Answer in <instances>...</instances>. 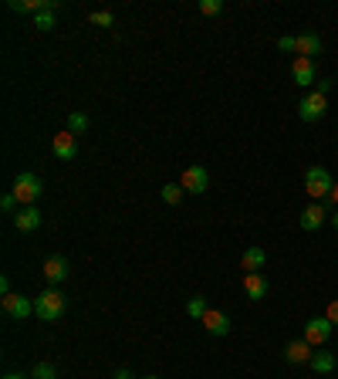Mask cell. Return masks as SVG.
Instances as JSON below:
<instances>
[{
    "instance_id": "obj_1",
    "label": "cell",
    "mask_w": 338,
    "mask_h": 379,
    "mask_svg": "<svg viewBox=\"0 0 338 379\" xmlns=\"http://www.w3.org/2000/svg\"><path fill=\"white\" fill-rule=\"evenodd\" d=\"M65 295L58 291V288H44L37 298H34V315L41 318V322H58L61 315H65Z\"/></svg>"
},
{
    "instance_id": "obj_2",
    "label": "cell",
    "mask_w": 338,
    "mask_h": 379,
    "mask_svg": "<svg viewBox=\"0 0 338 379\" xmlns=\"http://www.w3.org/2000/svg\"><path fill=\"white\" fill-rule=\"evenodd\" d=\"M332 190H335V179H332V173L325 166H312L305 173V193L314 203H321V197H332Z\"/></svg>"
},
{
    "instance_id": "obj_3",
    "label": "cell",
    "mask_w": 338,
    "mask_h": 379,
    "mask_svg": "<svg viewBox=\"0 0 338 379\" xmlns=\"http://www.w3.org/2000/svg\"><path fill=\"white\" fill-rule=\"evenodd\" d=\"M14 197H17V203L21 207H34V200L44 193V183L34 177V173H17V179H14V190H10Z\"/></svg>"
},
{
    "instance_id": "obj_4",
    "label": "cell",
    "mask_w": 338,
    "mask_h": 379,
    "mask_svg": "<svg viewBox=\"0 0 338 379\" xmlns=\"http://www.w3.org/2000/svg\"><path fill=\"white\" fill-rule=\"evenodd\" d=\"M180 186L186 190V193H207L210 190V173H207V166H200V163H193V166H186L183 170V179H180Z\"/></svg>"
},
{
    "instance_id": "obj_5",
    "label": "cell",
    "mask_w": 338,
    "mask_h": 379,
    "mask_svg": "<svg viewBox=\"0 0 338 379\" xmlns=\"http://www.w3.org/2000/svg\"><path fill=\"white\" fill-rule=\"evenodd\" d=\"M325 112H328V102L321 92H312V95H305L301 105H298V115H301V122H318V119H325Z\"/></svg>"
},
{
    "instance_id": "obj_6",
    "label": "cell",
    "mask_w": 338,
    "mask_h": 379,
    "mask_svg": "<svg viewBox=\"0 0 338 379\" xmlns=\"http://www.w3.org/2000/svg\"><path fill=\"white\" fill-rule=\"evenodd\" d=\"M332 329H335V325H332L325 315H321V318H308V322H305V342H308V346H314V349H321V346L328 342Z\"/></svg>"
},
{
    "instance_id": "obj_7",
    "label": "cell",
    "mask_w": 338,
    "mask_h": 379,
    "mask_svg": "<svg viewBox=\"0 0 338 379\" xmlns=\"http://www.w3.org/2000/svg\"><path fill=\"white\" fill-rule=\"evenodd\" d=\"M291 78H294V85H301V88H308V85H314L318 81V68H314L312 58H294L291 61Z\"/></svg>"
},
{
    "instance_id": "obj_8",
    "label": "cell",
    "mask_w": 338,
    "mask_h": 379,
    "mask_svg": "<svg viewBox=\"0 0 338 379\" xmlns=\"http://www.w3.org/2000/svg\"><path fill=\"white\" fill-rule=\"evenodd\" d=\"M3 315L14 322H24L27 315H34V302L24 295H3Z\"/></svg>"
},
{
    "instance_id": "obj_9",
    "label": "cell",
    "mask_w": 338,
    "mask_h": 379,
    "mask_svg": "<svg viewBox=\"0 0 338 379\" xmlns=\"http://www.w3.org/2000/svg\"><path fill=\"white\" fill-rule=\"evenodd\" d=\"M51 150H54L58 159H75V156H78V136H75V132H68V129H65V132H58V136L51 139Z\"/></svg>"
},
{
    "instance_id": "obj_10",
    "label": "cell",
    "mask_w": 338,
    "mask_h": 379,
    "mask_svg": "<svg viewBox=\"0 0 338 379\" xmlns=\"http://www.w3.org/2000/svg\"><path fill=\"white\" fill-rule=\"evenodd\" d=\"M41 217H44V213H41L37 207H21V210L14 213V227L21 230V234H31V230L41 227Z\"/></svg>"
},
{
    "instance_id": "obj_11",
    "label": "cell",
    "mask_w": 338,
    "mask_h": 379,
    "mask_svg": "<svg viewBox=\"0 0 338 379\" xmlns=\"http://www.w3.org/2000/svg\"><path fill=\"white\" fill-rule=\"evenodd\" d=\"M65 278H68V257L51 254V257L44 261V281H48V284H61Z\"/></svg>"
},
{
    "instance_id": "obj_12",
    "label": "cell",
    "mask_w": 338,
    "mask_h": 379,
    "mask_svg": "<svg viewBox=\"0 0 338 379\" xmlns=\"http://www.w3.org/2000/svg\"><path fill=\"white\" fill-rule=\"evenodd\" d=\"M264 264H267V254H264V248H247V251L240 254V271H247V275H257V271H264Z\"/></svg>"
},
{
    "instance_id": "obj_13",
    "label": "cell",
    "mask_w": 338,
    "mask_h": 379,
    "mask_svg": "<svg viewBox=\"0 0 338 379\" xmlns=\"http://www.w3.org/2000/svg\"><path fill=\"white\" fill-rule=\"evenodd\" d=\"M325 217H328V213H325L321 203H308V207L301 210V220H298V224H301V230H318L325 224Z\"/></svg>"
},
{
    "instance_id": "obj_14",
    "label": "cell",
    "mask_w": 338,
    "mask_h": 379,
    "mask_svg": "<svg viewBox=\"0 0 338 379\" xmlns=\"http://www.w3.org/2000/svg\"><path fill=\"white\" fill-rule=\"evenodd\" d=\"M314 355V346H308L305 339H298V342H287L285 349V359L287 362H294V366H301V362H312Z\"/></svg>"
},
{
    "instance_id": "obj_15",
    "label": "cell",
    "mask_w": 338,
    "mask_h": 379,
    "mask_svg": "<svg viewBox=\"0 0 338 379\" xmlns=\"http://www.w3.org/2000/svg\"><path fill=\"white\" fill-rule=\"evenodd\" d=\"M200 322L207 325L210 335H227V332H230V318H227L223 312H217V308H210V312L203 315V318H200Z\"/></svg>"
},
{
    "instance_id": "obj_16",
    "label": "cell",
    "mask_w": 338,
    "mask_h": 379,
    "mask_svg": "<svg viewBox=\"0 0 338 379\" xmlns=\"http://www.w3.org/2000/svg\"><path fill=\"white\" fill-rule=\"evenodd\" d=\"M244 291H247V298L251 302H260L264 295H267V278L264 275H244Z\"/></svg>"
},
{
    "instance_id": "obj_17",
    "label": "cell",
    "mask_w": 338,
    "mask_h": 379,
    "mask_svg": "<svg viewBox=\"0 0 338 379\" xmlns=\"http://www.w3.org/2000/svg\"><path fill=\"white\" fill-rule=\"evenodd\" d=\"M294 54H301V58H312V54H321V38H318V34H298V45H294Z\"/></svg>"
},
{
    "instance_id": "obj_18",
    "label": "cell",
    "mask_w": 338,
    "mask_h": 379,
    "mask_svg": "<svg viewBox=\"0 0 338 379\" xmlns=\"http://www.w3.org/2000/svg\"><path fill=\"white\" fill-rule=\"evenodd\" d=\"M308 366H312V369L318 373V376H328V373H335L338 359H335L332 353H321V349H318V353L312 355V362H308Z\"/></svg>"
},
{
    "instance_id": "obj_19",
    "label": "cell",
    "mask_w": 338,
    "mask_h": 379,
    "mask_svg": "<svg viewBox=\"0 0 338 379\" xmlns=\"http://www.w3.org/2000/svg\"><path fill=\"white\" fill-rule=\"evenodd\" d=\"M207 312H210V305L203 295H193V298L186 302V315H189V318H203Z\"/></svg>"
},
{
    "instance_id": "obj_20",
    "label": "cell",
    "mask_w": 338,
    "mask_h": 379,
    "mask_svg": "<svg viewBox=\"0 0 338 379\" xmlns=\"http://www.w3.org/2000/svg\"><path fill=\"white\" fill-rule=\"evenodd\" d=\"M85 129H88V115H85V112H71V115H68V132L81 136Z\"/></svg>"
},
{
    "instance_id": "obj_21",
    "label": "cell",
    "mask_w": 338,
    "mask_h": 379,
    "mask_svg": "<svg viewBox=\"0 0 338 379\" xmlns=\"http://www.w3.org/2000/svg\"><path fill=\"white\" fill-rule=\"evenodd\" d=\"M31 379H58V369H54L51 362H37L31 369Z\"/></svg>"
},
{
    "instance_id": "obj_22",
    "label": "cell",
    "mask_w": 338,
    "mask_h": 379,
    "mask_svg": "<svg viewBox=\"0 0 338 379\" xmlns=\"http://www.w3.org/2000/svg\"><path fill=\"white\" fill-rule=\"evenodd\" d=\"M162 200H166V203H180L183 200V186H180V183H166V186H162Z\"/></svg>"
},
{
    "instance_id": "obj_23",
    "label": "cell",
    "mask_w": 338,
    "mask_h": 379,
    "mask_svg": "<svg viewBox=\"0 0 338 379\" xmlns=\"http://www.w3.org/2000/svg\"><path fill=\"white\" fill-rule=\"evenodd\" d=\"M34 27H37V31H51L54 27V10H41V14H34Z\"/></svg>"
},
{
    "instance_id": "obj_24",
    "label": "cell",
    "mask_w": 338,
    "mask_h": 379,
    "mask_svg": "<svg viewBox=\"0 0 338 379\" xmlns=\"http://www.w3.org/2000/svg\"><path fill=\"white\" fill-rule=\"evenodd\" d=\"M88 21H92L95 27H112V24H115V17H112L108 10H95V14H92Z\"/></svg>"
},
{
    "instance_id": "obj_25",
    "label": "cell",
    "mask_w": 338,
    "mask_h": 379,
    "mask_svg": "<svg viewBox=\"0 0 338 379\" xmlns=\"http://www.w3.org/2000/svg\"><path fill=\"white\" fill-rule=\"evenodd\" d=\"M223 10V3L220 0H200V14H207V17H217Z\"/></svg>"
},
{
    "instance_id": "obj_26",
    "label": "cell",
    "mask_w": 338,
    "mask_h": 379,
    "mask_svg": "<svg viewBox=\"0 0 338 379\" xmlns=\"http://www.w3.org/2000/svg\"><path fill=\"white\" fill-rule=\"evenodd\" d=\"M0 207H3L7 213H17V197H14V193H3V200H0Z\"/></svg>"
},
{
    "instance_id": "obj_27",
    "label": "cell",
    "mask_w": 338,
    "mask_h": 379,
    "mask_svg": "<svg viewBox=\"0 0 338 379\" xmlns=\"http://www.w3.org/2000/svg\"><path fill=\"white\" fill-rule=\"evenodd\" d=\"M325 318L332 322V325H338V298L332 305H328V312H325Z\"/></svg>"
},
{
    "instance_id": "obj_28",
    "label": "cell",
    "mask_w": 338,
    "mask_h": 379,
    "mask_svg": "<svg viewBox=\"0 0 338 379\" xmlns=\"http://www.w3.org/2000/svg\"><path fill=\"white\" fill-rule=\"evenodd\" d=\"M294 45H298V38H281V41H278L281 51H294Z\"/></svg>"
},
{
    "instance_id": "obj_29",
    "label": "cell",
    "mask_w": 338,
    "mask_h": 379,
    "mask_svg": "<svg viewBox=\"0 0 338 379\" xmlns=\"http://www.w3.org/2000/svg\"><path fill=\"white\" fill-rule=\"evenodd\" d=\"M332 85H335V81H332V78H321V81H318V92H321V95H325V92H332Z\"/></svg>"
},
{
    "instance_id": "obj_30",
    "label": "cell",
    "mask_w": 338,
    "mask_h": 379,
    "mask_svg": "<svg viewBox=\"0 0 338 379\" xmlns=\"http://www.w3.org/2000/svg\"><path fill=\"white\" fill-rule=\"evenodd\" d=\"M0 295H14V291H10V278H7V275L0 278Z\"/></svg>"
},
{
    "instance_id": "obj_31",
    "label": "cell",
    "mask_w": 338,
    "mask_h": 379,
    "mask_svg": "<svg viewBox=\"0 0 338 379\" xmlns=\"http://www.w3.org/2000/svg\"><path fill=\"white\" fill-rule=\"evenodd\" d=\"M112 379H135V376H132L129 369H115V376H112Z\"/></svg>"
},
{
    "instance_id": "obj_32",
    "label": "cell",
    "mask_w": 338,
    "mask_h": 379,
    "mask_svg": "<svg viewBox=\"0 0 338 379\" xmlns=\"http://www.w3.org/2000/svg\"><path fill=\"white\" fill-rule=\"evenodd\" d=\"M3 379H31V376H24V373H7Z\"/></svg>"
},
{
    "instance_id": "obj_33",
    "label": "cell",
    "mask_w": 338,
    "mask_h": 379,
    "mask_svg": "<svg viewBox=\"0 0 338 379\" xmlns=\"http://www.w3.org/2000/svg\"><path fill=\"white\" fill-rule=\"evenodd\" d=\"M332 200H335V203H338V183H335V190H332Z\"/></svg>"
},
{
    "instance_id": "obj_34",
    "label": "cell",
    "mask_w": 338,
    "mask_h": 379,
    "mask_svg": "<svg viewBox=\"0 0 338 379\" xmlns=\"http://www.w3.org/2000/svg\"><path fill=\"white\" fill-rule=\"evenodd\" d=\"M332 224H335V230H338V213H335V217H332Z\"/></svg>"
},
{
    "instance_id": "obj_35",
    "label": "cell",
    "mask_w": 338,
    "mask_h": 379,
    "mask_svg": "<svg viewBox=\"0 0 338 379\" xmlns=\"http://www.w3.org/2000/svg\"><path fill=\"white\" fill-rule=\"evenodd\" d=\"M135 379H159V376H135Z\"/></svg>"
}]
</instances>
